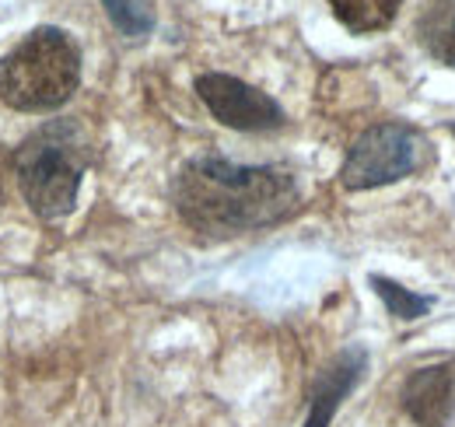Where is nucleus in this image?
<instances>
[{
    "instance_id": "8",
    "label": "nucleus",
    "mask_w": 455,
    "mask_h": 427,
    "mask_svg": "<svg viewBox=\"0 0 455 427\" xmlns=\"http://www.w3.org/2000/svg\"><path fill=\"white\" fill-rule=\"evenodd\" d=\"M417 32L427 53L455 67V0H431L417 21Z\"/></svg>"
},
{
    "instance_id": "6",
    "label": "nucleus",
    "mask_w": 455,
    "mask_h": 427,
    "mask_svg": "<svg viewBox=\"0 0 455 427\" xmlns=\"http://www.w3.org/2000/svg\"><path fill=\"white\" fill-rule=\"evenodd\" d=\"M406 414L424 427H445L455 417V358L445 365L420 368L403 385Z\"/></svg>"
},
{
    "instance_id": "5",
    "label": "nucleus",
    "mask_w": 455,
    "mask_h": 427,
    "mask_svg": "<svg viewBox=\"0 0 455 427\" xmlns=\"http://www.w3.org/2000/svg\"><path fill=\"white\" fill-rule=\"evenodd\" d=\"M196 92L204 106L214 112V119H221L231 130H274L284 123V109L238 77L204 74L196 77Z\"/></svg>"
},
{
    "instance_id": "3",
    "label": "nucleus",
    "mask_w": 455,
    "mask_h": 427,
    "mask_svg": "<svg viewBox=\"0 0 455 427\" xmlns=\"http://www.w3.org/2000/svg\"><path fill=\"white\" fill-rule=\"evenodd\" d=\"M81 81V53L60 28L28 32L0 60V99L18 112L60 109Z\"/></svg>"
},
{
    "instance_id": "7",
    "label": "nucleus",
    "mask_w": 455,
    "mask_h": 427,
    "mask_svg": "<svg viewBox=\"0 0 455 427\" xmlns=\"http://www.w3.org/2000/svg\"><path fill=\"white\" fill-rule=\"evenodd\" d=\"M361 368H364V354L350 350V354H340L315 385V399H312V414H308V424L305 427H330L340 399L354 389V382L361 378Z\"/></svg>"
},
{
    "instance_id": "9",
    "label": "nucleus",
    "mask_w": 455,
    "mask_h": 427,
    "mask_svg": "<svg viewBox=\"0 0 455 427\" xmlns=\"http://www.w3.org/2000/svg\"><path fill=\"white\" fill-rule=\"evenodd\" d=\"M403 0H330L337 21L350 32H382L393 25Z\"/></svg>"
},
{
    "instance_id": "11",
    "label": "nucleus",
    "mask_w": 455,
    "mask_h": 427,
    "mask_svg": "<svg viewBox=\"0 0 455 427\" xmlns=\"http://www.w3.org/2000/svg\"><path fill=\"white\" fill-rule=\"evenodd\" d=\"M371 284H375V291L382 294V302L389 305V312L399 316V319H417V316H424V312H427V302H424V298H417V294L403 291V287L393 284V280L371 277Z\"/></svg>"
},
{
    "instance_id": "1",
    "label": "nucleus",
    "mask_w": 455,
    "mask_h": 427,
    "mask_svg": "<svg viewBox=\"0 0 455 427\" xmlns=\"http://www.w3.org/2000/svg\"><path fill=\"white\" fill-rule=\"evenodd\" d=\"M179 217L204 235H238L284 221L298 207V182L277 165L196 158L172 182Z\"/></svg>"
},
{
    "instance_id": "2",
    "label": "nucleus",
    "mask_w": 455,
    "mask_h": 427,
    "mask_svg": "<svg viewBox=\"0 0 455 427\" xmlns=\"http://www.w3.org/2000/svg\"><path fill=\"white\" fill-rule=\"evenodd\" d=\"M92 161V141L77 123H46L14 151V175L39 217H63L74 211L81 175Z\"/></svg>"
},
{
    "instance_id": "4",
    "label": "nucleus",
    "mask_w": 455,
    "mask_h": 427,
    "mask_svg": "<svg viewBox=\"0 0 455 427\" xmlns=\"http://www.w3.org/2000/svg\"><path fill=\"white\" fill-rule=\"evenodd\" d=\"M427 161V141L403 123H379L364 130L347 151L340 182L347 189H375L417 172Z\"/></svg>"
},
{
    "instance_id": "10",
    "label": "nucleus",
    "mask_w": 455,
    "mask_h": 427,
    "mask_svg": "<svg viewBox=\"0 0 455 427\" xmlns=\"http://www.w3.org/2000/svg\"><path fill=\"white\" fill-rule=\"evenodd\" d=\"M113 25L123 32V36H148L155 28V14L148 7V0H102Z\"/></svg>"
}]
</instances>
